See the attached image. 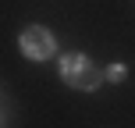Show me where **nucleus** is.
I'll return each instance as SVG.
<instances>
[{"instance_id": "nucleus-3", "label": "nucleus", "mask_w": 135, "mask_h": 128, "mask_svg": "<svg viewBox=\"0 0 135 128\" xmlns=\"http://www.w3.org/2000/svg\"><path fill=\"white\" fill-rule=\"evenodd\" d=\"M124 78H128V64H124V61H110L107 64V82L117 86V82H124Z\"/></svg>"}, {"instance_id": "nucleus-2", "label": "nucleus", "mask_w": 135, "mask_h": 128, "mask_svg": "<svg viewBox=\"0 0 135 128\" xmlns=\"http://www.w3.org/2000/svg\"><path fill=\"white\" fill-rule=\"evenodd\" d=\"M18 50L28 61H50V57H57V36L46 25H25L18 36Z\"/></svg>"}, {"instance_id": "nucleus-1", "label": "nucleus", "mask_w": 135, "mask_h": 128, "mask_svg": "<svg viewBox=\"0 0 135 128\" xmlns=\"http://www.w3.org/2000/svg\"><path fill=\"white\" fill-rule=\"evenodd\" d=\"M57 71H61V78L71 89H78V93H93V89H100L103 82H107V71L89 61V54H78V50H68V54L57 57Z\"/></svg>"}]
</instances>
